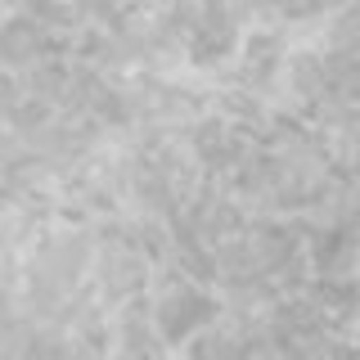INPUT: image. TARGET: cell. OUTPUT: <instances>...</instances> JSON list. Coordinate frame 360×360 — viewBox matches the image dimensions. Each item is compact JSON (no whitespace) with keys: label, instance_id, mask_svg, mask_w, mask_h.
<instances>
[{"label":"cell","instance_id":"cell-1","mask_svg":"<svg viewBox=\"0 0 360 360\" xmlns=\"http://www.w3.org/2000/svg\"><path fill=\"white\" fill-rule=\"evenodd\" d=\"M212 315H217V307H212L207 292L176 288V292H167L162 307H158V329H162V338H185V333H194L198 324H207Z\"/></svg>","mask_w":360,"mask_h":360},{"label":"cell","instance_id":"cell-2","mask_svg":"<svg viewBox=\"0 0 360 360\" xmlns=\"http://www.w3.org/2000/svg\"><path fill=\"white\" fill-rule=\"evenodd\" d=\"M194 360H248V347L239 342L234 333H207L202 342L194 347Z\"/></svg>","mask_w":360,"mask_h":360}]
</instances>
